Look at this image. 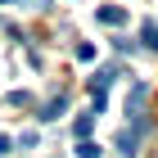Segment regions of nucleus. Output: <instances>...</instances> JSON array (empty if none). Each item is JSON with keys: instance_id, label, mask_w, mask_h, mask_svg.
<instances>
[{"instance_id": "4", "label": "nucleus", "mask_w": 158, "mask_h": 158, "mask_svg": "<svg viewBox=\"0 0 158 158\" xmlns=\"http://www.w3.org/2000/svg\"><path fill=\"white\" fill-rule=\"evenodd\" d=\"M63 109H68V99H63V95H59V99H50L45 109H41V122H54V118H59Z\"/></svg>"}, {"instance_id": "5", "label": "nucleus", "mask_w": 158, "mask_h": 158, "mask_svg": "<svg viewBox=\"0 0 158 158\" xmlns=\"http://www.w3.org/2000/svg\"><path fill=\"white\" fill-rule=\"evenodd\" d=\"M99 154H104V149H99L90 135H81V140H77V158H99Z\"/></svg>"}, {"instance_id": "7", "label": "nucleus", "mask_w": 158, "mask_h": 158, "mask_svg": "<svg viewBox=\"0 0 158 158\" xmlns=\"http://www.w3.org/2000/svg\"><path fill=\"white\" fill-rule=\"evenodd\" d=\"M113 77H118L113 68H104V73H95V77H90V90H109V81H113Z\"/></svg>"}, {"instance_id": "1", "label": "nucleus", "mask_w": 158, "mask_h": 158, "mask_svg": "<svg viewBox=\"0 0 158 158\" xmlns=\"http://www.w3.org/2000/svg\"><path fill=\"white\" fill-rule=\"evenodd\" d=\"M140 140H145V113L135 118V127H122V131H118V149H122V154H135Z\"/></svg>"}, {"instance_id": "6", "label": "nucleus", "mask_w": 158, "mask_h": 158, "mask_svg": "<svg viewBox=\"0 0 158 158\" xmlns=\"http://www.w3.org/2000/svg\"><path fill=\"white\" fill-rule=\"evenodd\" d=\"M140 41H145L149 50H158V23H154V18H149V23L140 27Z\"/></svg>"}, {"instance_id": "2", "label": "nucleus", "mask_w": 158, "mask_h": 158, "mask_svg": "<svg viewBox=\"0 0 158 158\" xmlns=\"http://www.w3.org/2000/svg\"><path fill=\"white\" fill-rule=\"evenodd\" d=\"M95 18H99V23H109V27H118L122 18H127V9H122V5H99Z\"/></svg>"}, {"instance_id": "3", "label": "nucleus", "mask_w": 158, "mask_h": 158, "mask_svg": "<svg viewBox=\"0 0 158 158\" xmlns=\"http://www.w3.org/2000/svg\"><path fill=\"white\" fill-rule=\"evenodd\" d=\"M95 118H99V113L90 109V113H81V118L73 122V131H77V140H81V135H90V131H95Z\"/></svg>"}, {"instance_id": "8", "label": "nucleus", "mask_w": 158, "mask_h": 158, "mask_svg": "<svg viewBox=\"0 0 158 158\" xmlns=\"http://www.w3.org/2000/svg\"><path fill=\"white\" fill-rule=\"evenodd\" d=\"M9 149H14V140H9V135H0V158L9 154Z\"/></svg>"}]
</instances>
